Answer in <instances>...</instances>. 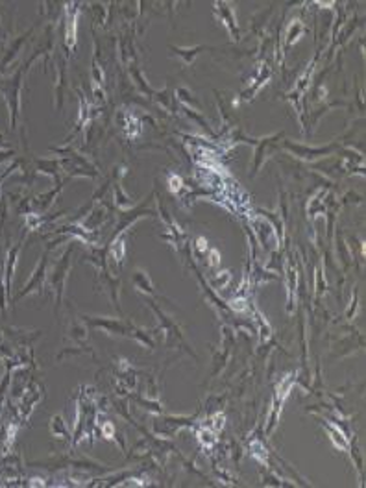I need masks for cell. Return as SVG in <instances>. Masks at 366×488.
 Segmentation results:
<instances>
[{"instance_id": "6da1fadb", "label": "cell", "mask_w": 366, "mask_h": 488, "mask_svg": "<svg viewBox=\"0 0 366 488\" xmlns=\"http://www.w3.org/2000/svg\"><path fill=\"white\" fill-rule=\"evenodd\" d=\"M170 183H172V185H170L172 190H176V189H180V187H182V180H180V178H176V176H170Z\"/></svg>"}]
</instances>
